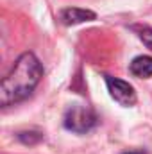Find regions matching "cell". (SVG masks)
I'll return each instance as SVG.
<instances>
[{"instance_id":"1","label":"cell","mask_w":152,"mask_h":154,"mask_svg":"<svg viewBox=\"0 0 152 154\" xmlns=\"http://www.w3.org/2000/svg\"><path fill=\"white\" fill-rule=\"evenodd\" d=\"M43 77V66L32 52L22 54L11 72L2 79L0 84V106L7 108L11 104L25 100Z\"/></svg>"},{"instance_id":"2","label":"cell","mask_w":152,"mask_h":154,"mask_svg":"<svg viewBox=\"0 0 152 154\" xmlns=\"http://www.w3.org/2000/svg\"><path fill=\"white\" fill-rule=\"evenodd\" d=\"M65 127L68 131H74L79 134H84L88 131H91L97 124V115L90 106H72L68 108V111L65 113V120H63Z\"/></svg>"},{"instance_id":"3","label":"cell","mask_w":152,"mask_h":154,"mask_svg":"<svg viewBox=\"0 0 152 154\" xmlns=\"http://www.w3.org/2000/svg\"><path fill=\"white\" fill-rule=\"evenodd\" d=\"M106 84H108V90H109V95L113 97L114 100L123 106V108H131L136 104L138 97H136V91L134 88L122 81V79H116V77H111V75H106Z\"/></svg>"},{"instance_id":"4","label":"cell","mask_w":152,"mask_h":154,"mask_svg":"<svg viewBox=\"0 0 152 154\" xmlns=\"http://www.w3.org/2000/svg\"><path fill=\"white\" fill-rule=\"evenodd\" d=\"M97 14L90 9H82V7H66L59 13V20L65 25H77V23H84V22H91L95 20Z\"/></svg>"},{"instance_id":"5","label":"cell","mask_w":152,"mask_h":154,"mask_svg":"<svg viewBox=\"0 0 152 154\" xmlns=\"http://www.w3.org/2000/svg\"><path fill=\"white\" fill-rule=\"evenodd\" d=\"M131 74L138 79H149L152 77V57L150 56H138L132 59L129 66Z\"/></svg>"},{"instance_id":"6","label":"cell","mask_w":152,"mask_h":154,"mask_svg":"<svg viewBox=\"0 0 152 154\" xmlns=\"http://www.w3.org/2000/svg\"><path fill=\"white\" fill-rule=\"evenodd\" d=\"M134 31L138 32L140 39L152 50V29L150 27H134Z\"/></svg>"},{"instance_id":"7","label":"cell","mask_w":152,"mask_h":154,"mask_svg":"<svg viewBox=\"0 0 152 154\" xmlns=\"http://www.w3.org/2000/svg\"><path fill=\"white\" fill-rule=\"evenodd\" d=\"M123 154H145L143 151H127V152H123Z\"/></svg>"}]
</instances>
